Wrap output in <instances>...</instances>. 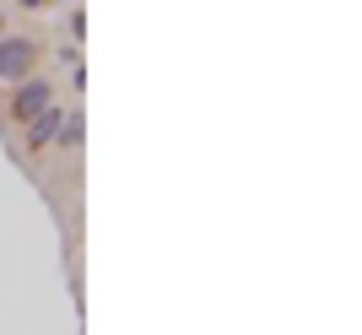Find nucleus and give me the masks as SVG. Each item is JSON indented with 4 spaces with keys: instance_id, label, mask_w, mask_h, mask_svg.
<instances>
[{
    "instance_id": "obj_1",
    "label": "nucleus",
    "mask_w": 362,
    "mask_h": 335,
    "mask_svg": "<svg viewBox=\"0 0 362 335\" xmlns=\"http://www.w3.org/2000/svg\"><path fill=\"white\" fill-rule=\"evenodd\" d=\"M33 60H38V49H33L28 38H0V76L6 81L33 76Z\"/></svg>"
},
{
    "instance_id": "obj_2",
    "label": "nucleus",
    "mask_w": 362,
    "mask_h": 335,
    "mask_svg": "<svg viewBox=\"0 0 362 335\" xmlns=\"http://www.w3.org/2000/svg\"><path fill=\"white\" fill-rule=\"evenodd\" d=\"M49 98H54V92H49V81L22 76V81H16V98H11V119H22V124H28L33 114H38V108H49Z\"/></svg>"
},
{
    "instance_id": "obj_3",
    "label": "nucleus",
    "mask_w": 362,
    "mask_h": 335,
    "mask_svg": "<svg viewBox=\"0 0 362 335\" xmlns=\"http://www.w3.org/2000/svg\"><path fill=\"white\" fill-rule=\"evenodd\" d=\"M60 119H65V114H60V108H54V103H49V108H38V114H33V119H28V146H33V152L54 141V130H60Z\"/></svg>"
},
{
    "instance_id": "obj_4",
    "label": "nucleus",
    "mask_w": 362,
    "mask_h": 335,
    "mask_svg": "<svg viewBox=\"0 0 362 335\" xmlns=\"http://www.w3.org/2000/svg\"><path fill=\"white\" fill-rule=\"evenodd\" d=\"M54 136H60V146H65V152H76V146H81V114L60 119V130H54Z\"/></svg>"
},
{
    "instance_id": "obj_5",
    "label": "nucleus",
    "mask_w": 362,
    "mask_h": 335,
    "mask_svg": "<svg viewBox=\"0 0 362 335\" xmlns=\"http://www.w3.org/2000/svg\"><path fill=\"white\" fill-rule=\"evenodd\" d=\"M22 6H44V0H22Z\"/></svg>"
},
{
    "instance_id": "obj_6",
    "label": "nucleus",
    "mask_w": 362,
    "mask_h": 335,
    "mask_svg": "<svg viewBox=\"0 0 362 335\" xmlns=\"http://www.w3.org/2000/svg\"><path fill=\"white\" fill-rule=\"evenodd\" d=\"M0 38H6V16H0Z\"/></svg>"
}]
</instances>
